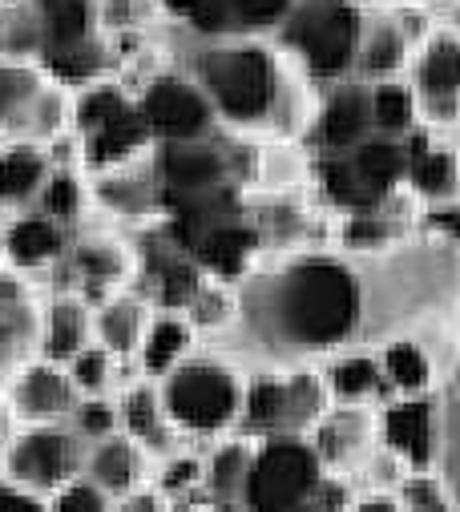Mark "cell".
<instances>
[{
    "label": "cell",
    "mask_w": 460,
    "mask_h": 512,
    "mask_svg": "<svg viewBox=\"0 0 460 512\" xmlns=\"http://www.w3.org/2000/svg\"><path fill=\"white\" fill-rule=\"evenodd\" d=\"M239 291L230 335L271 367L327 359L360 339L364 287L352 254L291 250L275 263H255Z\"/></svg>",
    "instance_id": "obj_1"
},
{
    "label": "cell",
    "mask_w": 460,
    "mask_h": 512,
    "mask_svg": "<svg viewBox=\"0 0 460 512\" xmlns=\"http://www.w3.org/2000/svg\"><path fill=\"white\" fill-rule=\"evenodd\" d=\"M182 69L202 85L218 125L235 134H267L279 93L295 61L267 33H218L186 37Z\"/></svg>",
    "instance_id": "obj_2"
},
{
    "label": "cell",
    "mask_w": 460,
    "mask_h": 512,
    "mask_svg": "<svg viewBox=\"0 0 460 512\" xmlns=\"http://www.w3.org/2000/svg\"><path fill=\"white\" fill-rule=\"evenodd\" d=\"M460 246L424 234L420 246L408 238H396L392 246L356 259L360 287H364V323L360 339H392L412 335L420 319H428L444 295H452V283L460 271Z\"/></svg>",
    "instance_id": "obj_3"
},
{
    "label": "cell",
    "mask_w": 460,
    "mask_h": 512,
    "mask_svg": "<svg viewBox=\"0 0 460 512\" xmlns=\"http://www.w3.org/2000/svg\"><path fill=\"white\" fill-rule=\"evenodd\" d=\"M243 512H348V488L315 456L307 436L255 440L239 496Z\"/></svg>",
    "instance_id": "obj_4"
},
{
    "label": "cell",
    "mask_w": 460,
    "mask_h": 512,
    "mask_svg": "<svg viewBox=\"0 0 460 512\" xmlns=\"http://www.w3.org/2000/svg\"><path fill=\"white\" fill-rule=\"evenodd\" d=\"M158 388H162V404L178 436L210 440V436H226L239 428L247 375L222 355L190 351L174 371L158 379Z\"/></svg>",
    "instance_id": "obj_5"
},
{
    "label": "cell",
    "mask_w": 460,
    "mask_h": 512,
    "mask_svg": "<svg viewBox=\"0 0 460 512\" xmlns=\"http://www.w3.org/2000/svg\"><path fill=\"white\" fill-rule=\"evenodd\" d=\"M360 21L364 0H291L287 17L271 37L323 89L327 81L352 77Z\"/></svg>",
    "instance_id": "obj_6"
},
{
    "label": "cell",
    "mask_w": 460,
    "mask_h": 512,
    "mask_svg": "<svg viewBox=\"0 0 460 512\" xmlns=\"http://www.w3.org/2000/svg\"><path fill=\"white\" fill-rule=\"evenodd\" d=\"M73 134L81 142V170H105L154 150L138 93L113 73L73 89Z\"/></svg>",
    "instance_id": "obj_7"
},
{
    "label": "cell",
    "mask_w": 460,
    "mask_h": 512,
    "mask_svg": "<svg viewBox=\"0 0 460 512\" xmlns=\"http://www.w3.org/2000/svg\"><path fill=\"white\" fill-rule=\"evenodd\" d=\"M331 408L323 371L311 363L263 367L243 388L239 432L251 440L263 436H307L319 416Z\"/></svg>",
    "instance_id": "obj_8"
},
{
    "label": "cell",
    "mask_w": 460,
    "mask_h": 512,
    "mask_svg": "<svg viewBox=\"0 0 460 512\" xmlns=\"http://www.w3.org/2000/svg\"><path fill=\"white\" fill-rule=\"evenodd\" d=\"M81 468L85 440L69 424H17L0 444V476L37 496H53Z\"/></svg>",
    "instance_id": "obj_9"
},
{
    "label": "cell",
    "mask_w": 460,
    "mask_h": 512,
    "mask_svg": "<svg viewBox=\"0 0 460 512\" xmlns=\"http://www.w3.org/2000/svg\"><path fill=\"white\" fill-rule=\"evenodd\" d=\"M138 93V109L150 125L154 146L162 142H194V138H210L222 125L202 93V85L182 69L170 65L162 73H154L146 85L134 89Z\"/></svg>",
    "instance_id": "obj_10"
},
{
    "label": "cell",
    "mask_w": 460,
    "mask_h": 512,
    "mask_svg": "<svg viewBox=\"0 0 460 512\" xmlns=\"http://www.w3.org/2000/svg\"><path fill=\"white\" fill-rule=\"evenodd\" d=\"M53 291H77L89 303L122 291L134 283V242L109 234V230H85L69 234L65 259L49 275Z\"/></svg>",
    "instance_id": "obj_11"
},
{
    "label": "cell",
    "mask_w": 460,
    "mask_h": 512,
    "mask_svg": "<svg viewBox=\"0 0 460 512\" xmlns=\"http://www.w3.org/2000/svg\"><path fill=\"white\" fill-rule=\"evenodd\" d=\"M416 101H420V121L448 130L460 117V29L440 25L412 49L408 69H404Z\"/></svg>",
    "instance_id": "obj_12"
},
{
    "label": "cell",
    "mask_w": 460,
    "mask_h": 512,
    "mask_svg": "<svg viewBox=\"0 0 460 512\" xmlns=\"http://www.w3.org/2000/svg\"><path fill=\"white\" fill-rule=\"evenodd\" d=\"M154 162H158V174H162L166 202L235 190V178L243 174V166L235 158V146L230 142L222 146L214 134L194 138V142H162V146H154Z\"/></svg>",
    "instance_id": "obj_13"
},
{
    "label": "cell",
    "mask_w": 460,
    "mask_h": 512,
    "mask_svg": "<svg viewBox=\"0 0 460 512\" xmlns=\"http://www.w3.org/2000/svg\"><path fill=\"white\" fill-rule=\"evenodd\" d=\"M376 444L388 448L408 472L432 468L440 456V400L432 392L388 396L376 408Z\"/></svg>",
    "instance_id": "obj_14"
},
{
    "label": "cell",
    "mask_w": 460,
    "mask_h": 512,
    "mask_svg": "<svg viewBox=\"0 0 460 512\" xmlns=\"http://www.w3.org/2000/svg\"><path fill=\"white\" fill-rule=\"evenodd\" d=\"M89 202L122 222H158L166 214V190L154 150L118 166L89 170Z\"/></svg>",
    "instance_id": "obj_15"
},
{
    "label": "cell",
    "mask_w": 460,
    "mask_h": 512,
    "mask_svg": "<svg viewBox=\"0 0 460 512\" xmlns=\"http://www.w3.org/2000/svg\"><path fill=\"white\" fill-rule=\"evenodd\" d=\"M5 396L17 424H65L73 404L81 400L69 367L45 355H33L5 375Z\"/></svg>",
    "instance_id": "obj_16"
},
{
    "label": "cell",
    "mask_w": 460,
    "mask_h": 512,
    "mask_svg": "<svg viewBox=\"0 0 460 512\" xmlns=\"http://www.w3.org/2000/svg\"><path fill=\"white\" fill-rule=\"evenodd\" d=\"M372 130V101H368V81L360 77H339L319 89L315 121H311V142L319 154H348L360 146Z\"/></svg>",
    "instance_id": "obj_17"
},
{
    "label": "cell",
    "mask_w": 460,
    "mask_h": 512,
    "mask_svg": "<svg viewBox=\"0 0 460 512\" xmlns=\"http://www.w3.org/2000/svg\"><path fill=\"white\" fill-rule=\"evenodd\" d=\"M69 234H73L69 226L41 214L37 206L9 210L5 230H0V259L25 279H49L53 267L65 259Z\"/></svg>",
    "instance_id": "obj_18"
},
{
    "label": "cell",
    "mask_w": 460,
    "mask_h": 512,
    "mask_svg": "<svg viewBox=\"0 0 460 512\" xmlns=\"http://www.w3.org/2000/svg\"><path fill=\"white\" fill-rule=\"evenodd\" d=\"M41 339V299L33 279L17 275L0 259V379L37 355Z\"/></svg>",
    "instance_id": "obj_19"
},
{
    "label": "cell",
    "mask_w": 460,
    "mask_h": 512,
    "mask_svg": "<svg viewBox=\"0 0 460 512\" xmlns=\"http://www.w3.org/2000/svg\"><path fill=\"white\" fill-rule=\"evenodd\" d=\"M307 440L327 472L360 468L376 448V412L364 404H331L307 432Z\"/></svg>",
    "instance_id": "obj_20"
},
{
    "label": "cell",
    "mask_w": 460,
    "mask_h": 512,
    "mask_svg": "<svg viewBox=\"0 0 460 512\" xmlns=\"http://www.w3.org/2000/svg\"><path fill=\"white\" fill-rule=\"evenodd\" d=\"M404 190L424 198V202H444L460 198V150L456 142H444L436 125H416L412 134H404Z\"/></svg>",
    "instance_id": "obj_21"
},
{
    "label": "cell",
    "mask_w": 460,
    "mask_h": 512,
    "mask_svg": "<svg viewBox=\"0 0 460 512\" xmlns=\"http://www.w3.org/2000/svg\"><path fill=\"white\" fill-rule=\"evenodd\" d=\"M412 57V41L396 25L388 5H364L360 21V45H356V65L352 77L360 81H380V77H404Z\"/></svg>",
    "instance_id": "obj_22"
},
{
    "label": "cell",
    "mask_w": 460,
    "mask_h": 512,
    "mask_svg": "<svg viewBox=\"0 0 460 512\" xmlns=\"http://www.w3.org/2000/svg\"><path fill=\"white\" fill-rule=\"evenodd\" d=\"M323 371V383H327V396L331 404H364V408H376L392 396L388 379H384V367L376 359V351L368 347H343L335 355H327V363L319 367Z\"/></svg>",
    "instance_id": "obj_23"
},
{
    "label": "cell",
    "mask_w": 460,
    "mask_h": 512,
    "mask_svg": "<svg viewBox=\"0 0 460 512\" xmlns=\"http://www.w3.org/2000/svg\"><path fill=\"white\" fill-rule=\"evenodd\" d=\"M85 343H93V303L77 291H53L41 303V339L37 355L69 363Z\"/></svg>",
    "instance_id": "obj_24"
},
{
    "label": "cell",
    "mask_w": 460,
    "mask_h": 512,
    "mask_svg": "<svg viewBox=\"0 0 460 512\" xmlns=\"http://www.w3.org/2000/svg\"><path fill=\"white\" fill-rule=\"evenodd\" d=\"M93 484H101L109 496H122L134 492L150 480V452L126 436V432H113L105 440L85 444V468H81Z\"/></svg>",
    "instance_id": "obj_25"
},
{
    "label": "cell",
    "mask_w": 460,
    "mask_h": 512,
    "mask_svg": "<svg viewBox=\"0 0 460 512\" xmlns=\"http://www.w3.org/2000/svg\"><path fill=\"white\" fill-rule=\"evenodd\" d=\"M150 315H154V303L142 291L122 287V291H113V295L93 303V339L118 359H134Z\"/></svg>",
    "instance_id": "obj_26"
},
{
    "label": "cell",
    "mask_w": 460,
    "mask_h": 512,
    "mask_svg": "<svg viewBox=\"0 0 460 512\" xmlns=\"http://www.w3.org/2000/svg\"><path fill=\"white\" fill-rule=\"evenodd\" d=\"M118 424L126 436H134L150 456L154 452H170L174 448V424L166 416V404H162V388L158 379H138V383H126L122 396H118Z\"/></svg>",
    "instance_id": "obj_27"
},
{
    "label": "cell",
    "mask_w": 460,
    "mask_h": 512,
    "mask_svg": "<svg viewBox=\"0 0 460 512\" xmlns=\"http://www.w3.org/2000/svg\"><path fill=\"white\" fill-rule=\"evenodd\" d=\"M198 343V331L194 323L186 319V311H170V307H154L150 323H146V335L134 351L138 359V371L146 379H162L166 371H174Z\"/></svg>",
    "instance_id": "obj_28"
},
{
    "label": "cell",
    "mask_w": 460,
    "mask_h": 512,
    "mask_svg": "<svg viewBox=\"0 0 460 512\" xmlns=\"http://www.w3.org/2000/svg\"><path fill=\"white\" fill-rule=\"evenodd\" d=\"M49 170H53V158L41 142L9 138L5 146H0V206L5 210L33 206Z\"/></svg>",
    "instance_id": "obj_29"
},
{
    "label": "cell",
    "mask_w": 460,
    "mask_h": 512,
    "mask_svg": "<svg viewBox=\"0 0 460 512\" xmlns=\"http://www.w3.org/2000/svg\"><path fill=\"white\" fill-rule=\"evenodd\" d=\"M348 162L356 170V178L364 182V190L384 202L388 194L404 190V170H408V154H404V138H388V134H368L360 146L348 150Z\"/></svg>",
    "instance_id": "obj_30"
},
{
    "label": "cell",
    "mask_w": 460,
    "mask_h": 512,
    "mask_svg": "<svg viewBox=\"0 0 460 512\" xmlns=\"http://www.w3.org/2000/svg\"><path fill=\"white\" fill-rule=\"evenodd\" d=\"M376 359L384 367V379L392 396H420V392H432L436 383V359L428 351L424 339L416 335H392L376 347Z\"/></svg>",
    "instance_id": "obj_31"
},
{
    "label": "cell",
    "mask_w": 460,
    "mask_h": 512,
    "mask_svg": "<svg viewBox=\"0 0 460 512\" xmlns=\"http://www.w3.org/2000/svg\"><path fill=\"white\" fill-rule=\"evenodd\" d=\"M368 101H372V130L376 134L404 138L420 125V101H416L408 77L368 81Z\"/></svg>",
    "instance_id": "obj_32"
},
{
    "label": "cell",
    "mask_w": 460,
    "mask_h": 512,
    "mask_svg": "<svg viewBox=\"0 0 460 512\" xmlns=\"http://www.w3.org/2000/svg\"><path fill=\"white\" fill-rule=\"evenodd\" d=\"M251 452H255V440L251 436H230L226 432V440L210 452V460H206V480H202V488L214 496V500H222V504H230V508H239V496H243V480H247V468H251ZM243 512V508H239Z\"/></svg>",
    "instance_id": "obj_33"
},
{
    "label": "cell",
    "mask_w": 460,
    "mask_h": 512,
    "mask_svg": "<svg viewBox=\"0 0 460 512\" xmlns=\"http://www.w3.org/2000/svg\"><path fill=\"white\" fill-rule=\"evenodd\" d=\"M45 69L37 61H13V57H0V134L17 138L25 109L33 105L37 89L45 85Z\"/></svg>",
    "instance_id": "obj_34"
},
{
    "label": "cell",
    "mask_w": 460,
    "mask_h": 512,
    "mask_svg": "<svg viewBox=\"0 0 460 512\" xmlns=\"http://www.w3.org/2000/svg\"><path fill=\"white\" fill-rule=\"evenodd\" d=\"M41 49H45V29L37 0H0V57L41 65Z\"/></svg>",
    "instance_id": "obj_35"
},
{
    "label": "cell",
    "mask_w": 460,
    "mask_h": 512,
    "mask_svg": "<svg viewBox=\"0 0 460 512\" xmlns=\"http://www.w3.org/2000/svg\"><path fill=\"white\" fill-rule=\"evenodd\" d=\"M186 319L194 323L198 335H218V331H230L239 319V291L230 279H218V275H202V283L194 287L190 303L182 307Z\"/></svg>",
    "instance_id": "obj_36"
},
{
    "label": "cell",
    "mask_w": 460,
    "mask_h": 512,
    "mask_svg": "<svg viewBox=\"0 0 460 512\" xmlns=\"http://www.w3.org/2000/svg\"><path fill=\"white\" fill-rule=\"evenodd\" d=\"M33 206L73 230L89 206V178L81 174V166H53Z\"/></svg>",
    "instance_id": "obj_37"
},
{
    "label": "cell",
    "mask_w": 460,
    "mask_h": 512,
    "mask_svg": "<svg viewBox=\"0 0 460 512\" xmlns=\"http://www.w3.org/2000/svg\"><path fill=\"white\" fill-rule=\"evenodd\" d=\"M315 186L327 198V206L352 214V210H368L376 206V198L364 190V182L356 178L348 154H319L315 158Z\"/></svg>",
    "instance_id": "obj_38"
},
{
    "label": "cell",
    "mask_w": 460,
    "mask_h": 512,
    "mask_svg": "<svg viewBox=\"0 0 460 512\" xmlns=\"http://www.w3.org/2000/svg\"><path fill=\"white\" fill-rule=\"evenodd\" d=\"M93 17L105 37L154 33L166 21L162 0H93Z\"/></svg>",
    "instance_id": "obj_39"
},
{
    "label": "cell",
    "mask_w": 460,
    "mask_h": 512,
    "mask_svg": "<svg viewBox=\"0 0 460 512\" xmlns=\"http://www.w3.org/2000/svg\"><path fill=\"white\" fill-rule=\"evenodd\" d=\"M440 468L444 484L452 488V504L460 508V363L452 367L444 396H440Z\"/></svg>",
    "instance_id": "obj_40"
},
{
    "label": "cell",
    "mask_w": 460,
    "mask_h": 512,
    "mask_svg": "<svg viewBox=\"0 0 460 512\" xmlns=\"http://www.w3.org/2000/svg\"><path fill=\"white\" fill-rule=\"evenodd\" d=\"M162 13L186 37L230 33V0H162Z\"/></svg>",
    "instance_id": "obj_41"
},
{
    "label": "cell",
    "mask_w": 460,
    "mask_h": 512,
    "mask_svg": "<svg viewBox=\"0 0 460 512\" xmlns=\"http://www.w3.org/2000/svg\"><path fill=\"white\" fill-rule=\"evenodd\" d=\"M118 355L113 351H105L97 339L93 343H85L65 367H69V375H73V383H77V392L81 396H109V388L118 383Z\"/></svg>",
    "instance_id": "obj_42"
},
{
    "label": "cell",
    "mask_w": 460,
    "mask_h": 512,
    "mask_svg": "<svg viewBox=\"0 0 460 512\" xmlns=\"http://www.w3.org/2000/svg\"><path fill=\"white\" fill-rule=\"evenodd\" d=\"M65 424H69L85 444L105 440V436H113V432H122V424H118V400H109V396H81V400L73 404V412H69Z\"/></svg>",
    "instance_id": "obj_43"
},
{
    "label": "cell",
    "mask_w": 460,
    "mask_h": 512,
    "mask_svg": "<svg viewBox=\"0 0 460 512\" xmlns=\"http://www.w3.org/2000/svg\"><path fill=\"white\" fill-rule=\"evenodd\" d=\"M396 508L400 512H452L456 504L448 496V484L424 468V472H404Z\"/></svg>",
    "instance_id": "obj_44"
},
{
    "label": "cell",
    "mask_w": 460,
    "mask_h": 512,
    "mask_svg": "<svg viewBox=\"0 0 460 512\" xmlns=\"http://www.w3.org/2000/svg\"><path fill=\"white\" fill-rule=\"evenodd\" d=\"M49 512H113V496L85 472H77L49 496Z\"/></svg>",
    "instance_id": "obj_45"
},
{
    "label": "cell",
    "mask_w": 460,
    "mask_h": 512,
    "mask_svg": "<svg viewBox=\"0 0 460 512\" xmlns=\"http://www.w3.org/2000/svg\"><path fill=\"white\" fill-rule=\"evenodd\" d=\"M291 0H230V33H275Z\"/></svg>",
    "instance_id": "obj_46"
},
{
    "label": "cell",
    "mask_w": 460,
    "mask_h": 512,
    "mask_svg": "<svg viewBox=\"0 0 460 512\" xmlns=\"http://www.w3.org/2000/svg\"><path fill=\"white\" fill-rule=\"evenodd\" d=\"M202 480H206V464L198 456H190V452H166V460L158 468V488H162L166 500H178V496L202 488Z\"/></svg>",
    "instance_id": "obj_47"
},
{
    "label": "cell",
    "mask_w": 460,
    "mask_h": 512,
    "mask_svg": "<svg viewBox=\"0 0 460 512\" xmlns=\"http://www.w3.org/2000/svg\"><path fill=\"white\" fill-rule=\"evenodd\" d=\"M420 230L432 234V238H444V242L460 246V198L428 202V210L420 214Z\"/></svg>",
    "instance_id": "obj_48"
},
{
    "label": "cell",
    "mask_w": 460,
    "mask_h": 512,
    "mask_svg": "<svg viewBox=\"0 0 460 512\" xmlns=\"http://www.w3.org/2000/svg\"><path fill=\"white\" fill-rule=\"evenodd\" d=\"M113 512H170V500L162 496V488H134V492H122L113 496Z\"/></svg>",
    "instance_id": "obj_49"
},
{
    "label": "cell",
    "mask_w": 460,
    "mask_h": 512,
    "mask_svg": "<svg viewBox=\"0 0 460 512\" xmlns=\"http://www.w3.org/2000/svg\"><path fill=\"white\" fill-rule=\"evenodd\" d=\"M348 512H400V508H396L392 496H364V500H356Z\"/></svg>",
    "instance_id": "obj_50"
},
{
    "label": "cell",
    "mask_w": 460,
    "mask_h": 512,
    "mask_svg": "<svg viewBox=\"0 0 460 512\" xmlns=\"http://www.w3.org/2000/svg\"><path fill=\"white\" fill-rule=\"evenodd\" d=\"M17 428V420H13V412H9V396H5V379H0V444L9 440V432Z\"/></svg>",
    "instance_id": "obj_51"
},
{
    "label": "cell",
    "mask_w": 460,
    "mask_h": 512,
    "mask_svg": "<svg viewBox=\"0 0 460 512\" xmlns=\"http://www.w3.org/2000/svg\"><path fill=\"white\" fill-rule=\"evenodd\" d=\"M364 5H404V0H364Z\"/></svg>",
    "instance_id": "obj_52"
},
{
    "label": "cell",
    "mask_w": 460,
    "mask_h": 512,
    "mask_svg": "<svg viewBox=\"0 0 460 512\" xmlns=\"http://www.w3.org/2000/svg\"><path fill=\"white\" fill-rule=\"evenodd\" d=\"M5 218H9V210H5V206H0V230H5Z\"/></svg>",
    "instance_id": "obj_53"
},
{
    "label": "cell",
    "mask_w": 460,
    "mask_h": 512,
    "mask_svg": "<svg viewBox=\"0 0 460 512\" xmlns=\"http://www.w3.org/2000/svg\"><path fill=\"white\" fill-rule=\"evenodd\" d=\"M456 150H460V117H456Z\"/></svg>",
    "instance_id": "obj_54"
},
{
    "label": "cell",
    "mask_w": 460,
    "mask_h": 512,
    "mask_svg": "<svg viewBox=\"0 0 460 512\" xmlns=\"http://www.w3.org/2000/svg\"><path fill=\"white\" fill-rule=\"evenodd\" d=\"M436 5H460V0H436Z\"/></svg>",
    "instance_id": "obj_55"
},
{
    "label": "cell",
    "mask_w": 460,
    "mask_h": 512,
    "mask_svg": "<svg viewBox=\"0 0 460 512\" xmlns=\"http://www.w3.org/2000/svg\"><path fill=\"white\" fill-rule=\"evenodd\" d=\"M5 142H9V138H5V134H0V146H5Z\"/></svg>",
    "instance_id": "obj_56"
},
{
    "label": "cell",
    "mask_w": 460,
    "mask_h": 512,
    "mask_svg": "<svg viewBox=\"0 0 460 512\" xmlns=\"http://www.w3.org/2000/svg\"><path fill=\"white\" fill-rule=\"evenodd\" d=\"M0 488H5V476H0Z\"/></svg>",
    "instance_id": "obj_57"
}]
</instances>
